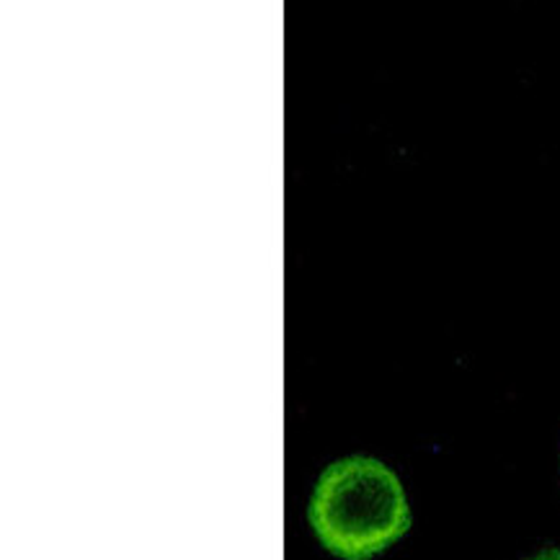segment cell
<instances>
[{
	"label": "cell",
	"instance_id": "1",
	"mask_svg": "<svg viewBox=\"0 0 560 560\" xmlns=\"http://www.w3.org/2000/svg\"><path fill=\"white\" fill-rule=\"evenodd\" d=\"M307 522L328 552L364 560L408 533L411 509L385 463L351 455L323 470L307 504Z\"/></svg>",
	"mask_w": 560,
	"mask_h": 560
},
{
	"label": "cell",
	"instance_id": "2",
	"mask_svg": "<svg viewBox=\"0 0 560 560\" xmlns=\"http://www.w3.org/2000/svg\"><path fill=\"white\" fill-rule=\"evenodd\" d=\"M527 560H560V548H545Z\"/></svg>",
	"mask_w": 560,
	"mask_h": 560
}]
</instances>
